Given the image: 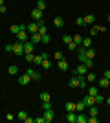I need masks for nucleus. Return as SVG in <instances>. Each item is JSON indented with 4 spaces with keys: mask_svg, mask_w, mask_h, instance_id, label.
<instances>
[{
    "mask_svg": "<svg viewBox=\"0 0 110 123\" xmlns=\"http://www.w3.org/2000/svg\"><path fill=\"white\" fill-rule=\"evenodd\" d=\"M73 42H75V44H81V42H83V37L81 35H73Z\"/></svg>",
    "mask_w": 110,
    "mask_h": 123,
    "instance_id": "nucleus-38",
    "label": "nucleus"
},
{
    "mask_svg": "<svg viewBox=\"0 0 110 123\" xmlns=\"http://www.w3.org/2000/svg\"><path fill=\"white\" fill-rule=\"evenodd\" d=\"M95 79H97V77H95V74H88V72H86V81H88V83H94Z\"/></svg>",
    "mask_w": 110,
    "mask_h": 123,
    "instance_id": "nucleus-34",
    "label": "nucleus"
},
{
    "mask_svg": "<svg viewBox=\"0 0 110 123\" xmlns=\"http://www.w3.org/2000/svg\"><path fill=\"white\" fill-rule=\"evenodd\" d=\"M35 123H46V119H44V116H41V118H35Z\"/></svg>",
    "mask_w": 110,
    "mask_h": 123,
    "instance_id": "nucleus-44",
    "label": "nucleus"
},
{
    "mask_svg": "<svg viewBox=\"0 0 110 123\" xmlns=\"http://www.w3.org/2000/svg\"><path fill=\"white\" fill-rule=\"evenodd\" d=\"M24 57H26V62H33V59H35V53H24Z\"/></svg>",
    "mask_w": 110,
    "mask_h": 123,
    "instance_id": "nucleus-35",
    "label": "nucleus"
},
{
    "mask_svg": "<svg viewBox=\"0 0 110 123\" xmlns=\"http://www.w3.org/2000/svg\"><path fill=\"white\" fill-rule=\"evenodd\" d=\"M95 22V15H86L84 17V24H94Z\"/></svg>",
    "mask_w": 110,
    "mask_h": 123,
    "instance_id": "nucleus-24",
    "label": "nucleus"
},
{
    "mask_svg": "<svg viewBox=\"0 0 110 123\" xmlns=\"http://www.w3.org/2000/svg\"><path fill=\"white\" fill-rule=\"evenodd\" d=\"M101 31H108L105 26H92V30H90V35H97Z\"/></svg>",
    "mask_w": 110,
    "mask_h": 123,
    "instance_id": "nucleus-9",
    "label": "nucleus"
},
{
    "mask_svg": "<svg viewBox=\"0 0 110 123\" xmlns=\"http://www.w3.org/2000/svg\"><path fill=\"white\" fill-rule=\"evenodd\" d=\"M29 81H31V77L28 75V74H24V75H18V85H24V86H26Z\"/></svg>",
    "mask_w": 110,
    "mask_h": 123,
    "instance_id": "nucleus-15",
    "label": "nucleus"
},
{
    "mask_svg": "<svg viewBox=\"0 0 110 123\" xmlns=\"http://www.w3.org/2000/svg\"><path fill=\"white\" fill-rule=\"evenodd\" d=\"M86 57H88V59H94L95 57V50L94 48H86Z\"/></svg>",
    "mask_w": 110,
    "mask_h": 123,
    "instance_id": "nucleus-30",
    "label": "nucleus"
},
{
    "mask_svg": "<svg viewBox=\"0 0 110 123\" xmlns=\"http://www.w3.org/2000/svg\"><path fill=\"white\" fill-rule=\"evenodd\" d=\"M35 51V44L31 41H26L24 42V53H33Z\"/></svg>",
    "mask_w": 110,
    "mask_h": 123,
    "instance_id": "nucleus-7",
    "label": "nucleus"
},
{
    "mask_svg": "<svg viewBox=\"0 0 110 123\" xmlns=\"http://www.w3.org/2000/svg\"><path fill=\"white\" fill-rule=\"evenodd\" d=\"M4 2H6V0H0V6H4Z\"/></svg>",
    "mask_w": 110,
    "mask_h": 123,
    "instance_id": "nucleus-49",
    "label": "nucleus"
},
{
    "mask_svg": "<svg viewBox=\"0 0 110 123\" xmlns=\"http://www.w3.org/2000/svg\"><path fill=\"white\" fill-rule=\"evenodd\" d=\"M57 68L61 70V72H68V70H70V64H68L66 59H61V61H57Z\"/></svg>",
    "mask_w": 110,
    "mask_h": 123,
    "instance_id": "nucleus-5",
    "label": "nucleus"
},
{
    "mask_svg": "<svg viewBox=\"0 0 110 123\" xmlns=\"http://www.w3.org/2000/svg\"><path fill=\"white\" fill-rule=\"evenodd\" d=\"M13 53L18 57H24V42H20V41L13 42Z\"/></svg>",
    "mask_w": 110,
    "mask_h": 123,
    "instance_id": "nucleus-2",
    "label": "nucleus"
},
{
    "mask_svg": "<svg viewBox=\"0 0 110 123\" xmlns=\"http://www.w3.org/2000/svg\"><path fill=\"white\" fill-rule=\"evenodd\" d=\"M31 18H33V20H35V22L42 20V11H41V9H37V7H35V9L31 11Z\"/></svg>",
    "mask_w": 110,
    "mask_h": 123,
    "instance_id": "nucleus-8",
    "label": "nucleus"
},
{
    "mask_svg": "<svg viewBox=\"0 0 110 123\" xmlns=\"http://www.w3.org/2000/svg\"><path fill=\"white\" fill-rule=\"evenodd\" d=\"M81 46H84V48H92V39H90V37H84L83 42H81Z\"/></svg>",
    "mask_w": 110,
    "mask_h": 123,
    "instance_id": "nucleus-21",
    "label": "nucleus"
},
{
    "mask_svg": "<svg viewBox=\"0 0 110 123\" xmlns=\"http://www.w3.org/2000/svg\"><path fill=\"white\" fill-rule=\"evenodd\" d=\"M53 26H55L57 30H61V28L64 26V18L63 17H53Z\"/></svg>",
    "mask_w": 110,
    "mask_h": 123,
    "instance_id": "nucleus-11",
    "label": "nucleus"
},
{
    "mask_svg": "<svg viewBox=\"0 0 110 123\" xmlns=\"http://www.w3.org/2000/svg\"><path fill=\"white\" fill-rule=\"evenodd\" d=\"M29 118V116H28L26 112H24V110H18V114H17V119H20V121H24L26 123V119Z\"/></svg>",
    "mask_w": 110,
    "mask_h": 123,
    "instance_id": "nucleus-19",
    "label": "nucleus"
},
{
    "mask_svg": "<svg viewBox=\"0 0 110 123\" xmlns=\"http://www.w3.org/2000/svg\"><path fill=\"white\" fill-rule=\"evenodd\" d=\"M6 119H7V121H13V119H17V118H15V116H13V114L9 112V114H6Z\"/></svg>",
    "mask_w": 110,
    "mask_h": 123,
    "instance_id": "nucleus-43",
    "label": "nucleus"
},
{
    "mask_svg": "<svg viewBox=\"0 0 110 123\" xmlns=\"http://www.w3.org/2000/svg\"><path fill=\"white\" fill-rule=\"evenodd\" d=\"M41 37H42V42H44V44H48V42L52 41V37L48 35V33H44V35H41Z\"/></svg>",
    "mask_w": 110,
    "mask_h": 123,
    "instance_id": "nucleus-36",
    "label": "nucleus"
},
{
    "mask_svg": "<svg viewBox=\"0 0 110 123\" xmlns=\"http://www.w3.org/2000/svg\"><path fill=\"white\" fill-rule=\"evenodd\" d=\"M42 108H44V110H48V108H52V103H50V101L42 103Z\"/></svg>",
    "mask_w": 110,
    "mask_h": 123,
    "instance_id": "nucleus-42",
    "label": "nucleus"
},
{
    "mask_svg": "<svg viewBox=\"0 0 110 123\" xmlns=\"http://www.w3.org/2000/svg\"><path fill=\"white\" fill-rule=\"evenodd\" d=\"M105 103H106V105H110V98H105Z\"/></svg>",
    "mask_w": 110,
    "mask_h": 123,
    "instance_id": "nucleus-48",
    "label": "nucleus"
},
{
    "mask_svg": "<svg viewBox=\"0 0 110 123\" xmlns=\"http://www.w3.org/2000/svg\"><path fill=\"white\" fill-rule=\"evenodd\" d=\"M77 61L83 62V64H86L88 68L94 66V61L86 57V48H84V46H79V48H77Z\"/></svg>",
    "mask_w": 110,
    "mask_h": 123,
    "instance_id": "nucleus-1",
    "label": "nucleus"
},
{
    "mask_svg": "<svg viewBox=\"0 0 110 123\" xmlns=\"http://www.w3.org/2000/svg\"><path fill=\"white\" fill-rule=\"evenodd\" d=\"M61 59H64L63 53H61V51H55V61H61Z\"/></svg>",
    "mask_w": 110,
    "mask_h": 123,
    "instance_id": "nucleus-41",
    "label": "nucleus"
},
{
    "mask_svg": "<svg viewBox=\"0 0 110 123\" xmlns=\"http://www.w3.org/2000/svg\"><path fill=\"white\" fill-rule=\"evenodd\" d=\"M103 75H105L106 79H110V70H105V72H103Z\"/></svg>",
    "mask_w": 110,
    "mask_h": 123,
    "instance_id": "nucleus-46",
    "label": "nucleus"
},
{
    "mask_svg": "<svg viewBox=\"0 0 110 123\" xmlns=\"http://www.w3.org/2000/svg\"><path fill=\"white\" fill-rule=\"evenodd\" d=\"M97 94H99L97 86H88V96H97Z\"/></svg>",
    "mask_w": 110,
    "mask_h": 123,
    "instance_id": "nucleus-31",
    "label": "nucleus"
},
{
    "mask_svg": "<svg viewBox=\"0 0 110 123\" xmlns=\"http://www.w3.org/2000/svg\"><path fill=\"white\" fill-rule=\"evenodd\" d=\"M94 99H95V103H105V98H103L101 94H97V96H94Z\"/></svg>",
    "mask_w": 110,
    "mask_h": 123,
    "instance_id": "nucleus-37",
    "label": "nucleus"
},
{
    "mask_svg": "<svg viewBox=\"0 0 110 123\" xmlns=\"http://www.w3.org/2000/svg\"><path fill=\"white\" fill-rule=\"evenodd\" d=\"M28 37H29V33H28V31H18V33H17V41H20V42H26L28 41Z\"/></svg>",
    "mask_w": 110,
    "mask_h": 123,
    "instance_id": "nucleus-10",
    "label": "nucleus"
},
{
    "mask_svg": "<svg viewBox=\"0 0 110 123\" xmlns=\"http://www.w3.org/2000/svg\"><path fill=\"white\" fill-rule=\"evenodd\" d=\"M70 88H79V77L77 75H72L70 77V81H68Z\"/></svg>",
    "mask_w": 110,
    "mask_h": 123,
    "instance_id": "nucleus-13",
    "label": "nucleus"
},
{
    "mask_svg": "<svg viewBox=\"0 0 110 123\" xmlns=\"http://www.w3.org/2000/svg\"><path fill=\"white\" fill-rule=\"evenodd\" d=\"M29 41H31L33 44H39V42H42V37H41V33H33V35L29 37Z\"/></svg>",
    "mask_w": 110,
    "mask_h": 123,
    "instance_id": "nucleus-17",
    "label": "nucleus"
},
{
    "mask_svg": "<svg viewBox=\"0 0 110 123\" xmlns=\"http://www.w3.org/2000/svg\"><path fill=\"white\" fill-rule=\"evenodd\" d=\"M9 31H11V33H13V35H17V33H18V31H20V26H17V24H13V26H11V28H9Z\"/></svg>",
    "mask_w": 110,
    "mask_h": 123,
    "instance_id": "nucleus-33",
    "label": "nucleus"
},
{
    "mask_svg": "<svg viewBox=\"0 0 110 123\" xmlns=\"http://www.w3.org/2000/svg\"><path fill=\"white\" fill-rule=\"evenodd\" d=\"M83 103L86 105V107H92V105H95V99H94V96H84V99H83Z\"/></svg>",
    "mask_w": 110,
    "mask_h": 123,
    "instance_id": "nucleus-16",
    "label": "nucleus"
},
{
    "mask_svg": "<svg viewBox=\"0 0 110 123\" xmlns=\"http://www.w3.org/2000/svg\"><path fill=\"white\" fill-rule=\"evenodd\" d=\"M6 11H7V7H6V6H0V13H6Z\"/></svg>",
    "mask_w": 110,
    "mask_h": 123,
    "instance_id": "nucleus-47",
    "label": "nucleus"
},
{
    "mask_svg": "<svg viewBox=\"0 0 110 123\" xmlns=\"http://www.w3.org/2000/svg\"><path fill=\"white\" fill-rule=\"evenodd\" d=\"M88 123H97V116H88Z\"/></svg>",
    "mask_w": 110,
    "mask_h": 123,
    "instance_id": "nucleus-40",
    "label": "nucleus"
},
{
    "mask_svg": "<svg viewBox=\"0 0 110 123\" xmlns=\"http://www.w3.org/2000/svg\"><path fill=\"white\" fill-rule=\"evenodd\" d=\"M7 74H11V75H17V74H18V66H17V64H11V66L7 68Z\"/></svg>",
    "mask_w": 110,
    "mask_h": 123,
    "instance_id": "nucleus-22",
    "label": "nucleus"
},
{
    "mask_svg": "<svg viewBox=\"0 0 110 123\" xmlns=\"http://www.w3.org/2000/svg\"><path fill=\"white\" fill-rule=\"evenodd\" d=\"M26 74L31 77V81H41V79H42V74H41V72H37L35 68H28Z\"/></svg>",
    "mask_w": 110,
    "mask_h": 123,
    "instance_id": "nucleus-4",
    "label": "nucleus"
},
{
    "mask_svg": "<svg viewBox=\"0 0 110 123\" xmlns=\"http://www.w3.org/2000/svg\"><path fill=\"white\" fill-rule=\"evenodd\" d=\"M75 119H77V114L75 112H68L66 114V121L68 123H75Z\"/></svg>",
    "mask_w": 110,
    "mask_h": 123,
    "instance_id": "nucleus-18",
    "label": "nucleus"
},
{
    "mask_svg": "<svg viewBox=\"0 0 110 123\" xmlns=\"http://www.w3.org/2000/svg\"><path fill=\"white\" fill-rule=\"evenodd\" d=\"M35 7H37V9H41V11H44V9H46V2H44V0H37Z\"/></svg>",
    "mask_w": 110,
    "mask_h": 123,
    "instance_id": "nucleus-26",
    "label": "nucleus"
},
{
    "mask_svg": "<svg viewBox=\"0 0 110 123\" xmlns=\"http://www.w3.org/2000/svg\"><path fill=\"white\" fill-rule=\"evenodd\" d=\"M75 24H77V26H86V24H84V17H79L77 20H75Z\"/></svg>",
    "mask_w": 110,
    "mask_h": 123,
    "instance_id": "nucleus-39",
    "label": "nucleus"
},
{
    "mask_svg": "<svg viewBox=\"0 0 110 123\" xmlns=\"http://www.w3.org/2000/svg\"><path fill=\"white\" fill-rule=\"evenodd\" d=\"M4 50H6V51H13V44H6Z\"/></svg>",
    "mask_w": 110,
    "mask_h": 123,
    "instance_id": "nucleus-45",
    "label": "nucleus"
},
{
    "mask_svg": "<svg viewBox=\"0 0 110 123\" xmlns=\"http://www.w3.org/2000/svg\"><path fill=\"white\" fill-rule=\"evenodd\" d=\"M88 114L90 116H97V114H99V108L95 107V105H92V107H88Z\"/></svg>",
    "mask_w": 110,
    "mask_h": 123,
    "instance_id": "nucleus-23",
    "label": "nucleus"
},
{
    "mask_svg": "<svg viewBox=\"0 0 110 123\" xmlns=\"http://www.w3.org/2000/svg\"><path fill=\"white\" fill-rule=\"evenodd\" d=\"M75 123H88V116L84 112H77V119H75Z\"/></svg>",
    "mask_w": 110,
    "mask_h": 123,
    "instance_id": "nucleus-14",
    "label": "nucleus"
},
{
    "mask_svg": "<svg viewBox=\"0 0 110 123\" xmlns=\"http://www.w3.org/2000/svg\"><path fill=\"white\" fill-rule=\"evenodd\" d=\"M64 108H66V112H75V103H66Z\"/></svg>",
    "mask_w": 110,
    "mask_h": 123,
    "instance_id": "nucleus-27",
    "label": "nucleus"
},
{
    "mask_svg": "<svg viewBox=\"0 0 110 123\" xmlns=\"http://www.w3.org/2000/svg\"><path fill=\"white\" fill-rule=\"evenodd\" d=\"M42 61H44V57H42V53H39V55H35V59H33V62H35L37 66H41Z\"/></svg>",
    "mask_w": 110,
    "mask_h": 123,
    "instance_id": "nucleus-25",
    "label": "nucleus"
},
{
    "mask_svg": "<svg viewBox=\"0 0 110 123\" xmlns=\"http://www.w3.org/2000/svg\"><path fill=\"white\" fill-rule=\"evenodd\" d=\"M28 33H29V35H33V33H39V22H29V24H28Z\"/></svg>",
    "mask_w": 110,
    "mask_h": 123,
    "instance_id": "nucleus-6",
    "label": "nucleus"
},
{
    "mask_svg": "<svg viewBox=\"0 0 110 123\" xmlns=\"http://www.w3.org/2000/svg\"><path fill=\"white\" fill-rule=\"evenodd\" d=\"M99 86H103V88H106V86H108V79H106L105 75H103V77H99Z\"/></svg>",
    "mask_w": 110,
    "mask_h": 123,
    "instance_id": "nucleus-29",
    "label": "nucleus"
},
{
    "mask_svg": "<svg viewBox=\"0 0 110 123\" xmlns=\"http://www.w3.org/2000/svg\"><path fill=\"white\" fill-rule=\"evenodd\" d=\"M108 86H110V79H108Z\"/></svg>",
    "mask_w": 110,
    "mask_h": 123,
    "instance_id": "nucleus-51",
    "label": "nucleus"
},
{
    "mask_svg": "<svg viewBox=\"0 0 110 123\" xmlns=\"http://www.w3.org/2000/svg\"><path fill=\"white\" fill-rule=\"evenodd\" d=\"M84 108H86V105H84L83 101L75 103V112H84Z\"/></svg>",
    "mask_w": 110,
    "mask_h": 123,
    "instance_id": "nucleus-20",
    "label": "nucleus"
},
{
    "mask_svg": "<svg viewBox=\"0 0 110 123\" xmlns=\"http://www.w3.org/2000/svg\"><path fill=\"white\" fill-rule=\"evenodd\" d=\"M42 116H44V119H46V121H52L53 116H55V110H53V108H48V110H44V114H42Z\"/></svg>",
    "mask_w": 110,
    "mask_h": 123,
    "instance_id": "nucleus-12",
    "label": "nucleus"
},
{
    "mask_svg": "<svg viewBox=\"0 0 110 123\" xmlns=\"http://www.w3.org/2000/svg\"><path fill=\"white\" fill-rule=\"evenodd\" d=\"M63 42L66 44V46H68V50H70V51H73L75 48H77V44L73 42V37H70V35H63Z\"/></svg>",
    "mask_w": 110,
    "mask_h": 123,
    "instance_id": "nucleus-3",
    "label": "nucleus"
},
{
    "mask_svg": "<svg viewBox=\"0 0 110 123\" xmlns=\"http://www.w3.org/2000/svg\"><path fill=\"white\" fill-rule=\"evenodd\" d=\"M41 101H42V103L50 101V94H48V92H41Z\"/></svg>",
    "mask_w": 110,
    "mask_h": 123,
    "instance_id": "nucleus-32",
    "label": "nucleus"
},
{
    "mask_svg": "<svg viewBox=\"0 0 110 123\" xmlns=\"http://www.w3.org/2000/svg\"><path fill=\"white\" fill-rule=\"evenodd\" d=\"M42 68H44V70H50V68H52V61H50V59H44V61H42V64H41Z\"/></svg>",
    "mask_w": 110,
    "mask_h": 123,
    "instance_id": "nucleus-28",
    "label": "nucleus"
},
{
    "mask_svg": "<svg viewBox=\"0 0 110 123\" xmlns=\"http://www.w3.org/2000/svg\"><path fill=\"white\" fill-rule=\"evenodd\" d=\"M106 20H108V22H110V15H106Z\"/></svg>",
    "mask_w": 110,
    "mask_h": 123,
    "instance_id": "nucleus-50",
    "label": "nucleus"
},
{
    "mask_svg": "<svg viewBox=\"0 0 110 123\" xmlns=\"http://www.w3.org/2000/svg\"><path fill=\"white\" fill-rule=\"evenodd\" d=\"M108 33H110V30H108Z\"/></svg>",
    "mask_w": 110,
    "mask_h": 123,
    "instance_id": "nucleus-52",
    "label": "nucleus"
}]
</instances>
